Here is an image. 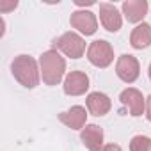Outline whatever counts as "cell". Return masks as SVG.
<instances>
[{
	"label": "cell",
	"mask_w": 151,
	"mask_h": 151,
	"mask_svg": "<svg viewBox=\"0 0 151 151\" xmlns=\"http://www.w3.org/2000/svg\"><path fill=\"white\" fill-rule=\"evenodd\" d=\"M146 117H147V121L151 123V96L146 98Z\"/></svg>",
	"instance_id": "16"
},
{
	"label": "cell",
	"mask_w": 151,
	"mask_h": 151,
	"mask_svg": "<svg viewBox=\"0 0 151 151\" xmlns=\"http://www.w3.org/2000/svg\"><path fill=\"white\" fill-rule=\"evenodd\" d=\"M11 73L13 77L27 89H34L39 84L41 69L37 68V62L30 55H18L11 62Z\"/></svg>",
	"instance_id": "1"
},
{
	"label": "cell",
	"mask_w": 151,
	"mask_h": 151,
	"mask_svg": "<svg viewBox=\"0 0 151 151\" xmlns=\"http://www.w3.org/2000/svg\"><path fill=\"white\" fill-rule=\"evenodd\" d=\"M130 151H151V139L146 135H135L130 140Z\"/></svg>",
	"instance_id": "15"
},
{
	"label": "cell",
	"mask_w": 151,
	"mask_h": 151,
	"mask_svg": "<svg viewBox=\"0 0 151 151\" xmlns=\"http://www.w3.org/2000/svg\"><path fill=\"white\" fill-rule=\"evenodd\" d=\"M100 22H101L105 30L117 32L123 25V16L114 4L103 2V4H100Z\"/></svg>",
	"instance_id": "9"
},
{
	"label": "cell",
	"mask_w": 151,
	"mask_h": 151,
	"mask_svg": "<svg viewBox=\"0 0 151 151\" xmlns=\"http://www.w3.org/2000/svg\"><path fill=\"white\" fill-rule=\"evenodd\" d=\"M59 121L62 124H66L68 128H71V130H82L86 126V123H87V112H86L84 107L75 105L69 110L60 112L59 114Z\"/></svg>",
	"instance_id": "10"
},
{
	"label": "cell",
	"mask_w": 151,
	"mask_h": 151,
	"mask_svg": "<svg viewBox=\"0 0 151 151\" xmlns=\"http://www.w3.org/2000/svg\"><path fill=\"white\" fill-rule=\"evenodd\" d=\"M53 50H60L66 57L80 59L86 53V41L77 32H64L53 41Z\"/></svg>",
	"instance_id": "3"
},
{
	"label": "cell",
	"mask_w": 151,
	"mask_h": 151,
	"mask_svg": "<svg viewBox=\"0 0 151 151\" xmlns=\"http://www.w3.org/2000/svg\"><path fill=\"white\" fill-rule=\"evenodd\" d=\"M119 100L124 105V109L130 112V116H133V117H139V116H142L146 112V100H144L142 93L139 89H135V87L124 89L121 93Z\"/></svg>",
	"instance_id": "7"
},
{
	"label": "cell",
	"mask_w": 151,
	"mask_h": 151,
	"mask_svg": "<svg viewBox=\"0 0 151 151\" xmlns=\"http://www.w3.org/2000/svg\"><path fill=\"white\" fill-rule=\"evenodd\" d=\"M147 2L146 0H126L123 2V14L130 23H139L144 20V16L147 14Z\"/></svg>",
	"instance_id": "13"
},
{
	"label": "cell",
	"mask_w": 151,
	"mask_h": 151,
	"mask_svg": "<svg viewBox=\"0 0 151 151\" xmlns=\"http://www.w3.org/2000/svg\"><path fill=\"white\" fill-rule=\"evenodd\" d=\"M69 23L73 29H77L84 36H93L98 30V20L96 14L91 11H75L69 16Z\"/></svg>",
	"instance_id": "6"
},
{
	"label": "cell",
	"mask_w": 151,
	"mask_h": 151,
	"mask_svg": "<svg viewBox=\"0 0 151 151\" xmlns=\"http://www.w3.org/2000/svg\"><path fill=\"white\" fill-rule=\"evenodd\" d=\"M147 75H149V80H151V64H149V69H147Z\"/></svg>",
	"instance_id": "18"
},
{
	"label": "cell",
	"mask_w": 151,
	"mask_h": 151,
	"mask_svg": "<svg viewBox=\"0 0 151 151\" xmlns=\"http://www.w3.org/2000/svg\"><path fill=\"white\" fill-rule=\"evenodd\" d=\"M116 75L124 82V84H133L139 75H140V64L139 60L130 55V53H123L117 62H116Z\"/></svg>",
	"instance_id": "5"
},
{
	"label": "cell",
	"mask_w": 151,
	"mask_h": 151,
	"mask_svg": "<svg viewBox=\"0 0 151 151\" xmlns=\"http://www.w3.org/2000/svg\"><path fill=\"white\" fill-rule=\"evenodd\" d=\"M39 69L41 78L46 86H57L60 84L64 71H66V60L57 50H46L39 57Z\"/></svg>",
	"instance_id": "2"
},
{
	"label": "cell",
	"mask_w": 151,
	"mask_h": 151,
	"mask_svg": "<svg viewBox=\"0 0 151 151\" xmlns=\"http://www.w3.org/2000/svg\"><path fill=\"white\" fill-rule=\"evenodd\" d=\"M130 45L135 50H144V48L151 46V25L144 23V22L140 25H137L130 34Z\"/></svg>",
	"instance_id": "14"
},
{
	"label": "cell",
	"mask_w": 151,
	"mask_h": 151,
	"mask_svg": "<svg viewBox=\"0 0 151 151\" xmlns=\"http://www.w3.org/2000/svg\"><path fill=\"white\" fill-rule=\"evenodd\" d=\"M64 93L68 96H82L89 89V77L84 71H71L64 78Z\"/></svg>",
	"instance_id": "8"
},
{
	"label": "cell",
	"mask_w": 151,
	"mask_h": 151,
	"mask_svg": "<svg viewBox=\"0 0 151 151\" xmlns=\"http://www.w3.org/2000/svg\"><path fill=\"white\" fill-rule=\"evenodd\" d=\"M86 105H87V110H89L93 116H96V117L109 114L110 109H112L110 98H109L105 93H100V91L91 93V94L87 96V100H86Z\"/></svg>",
	"instance_id": "12"
},
{
	"label": "cell",
	"mask_w": 151,
	"mask_h": 151,
	"mask_svg": "<svg viewBox=\"0 0 151 151\" xmlns=\"http://www.w3.org/2000/svg\"><path fill=\"white\" fill-rule=\"evenodd\" d=\"M101 151H123L117 144H107V146H103L101 147Z\"/></svg>",
	"instance_id": "17"
},
{
	"label": "cell",
	"mask_w": 151,
	"mask_h": 151,
	"mask_svg": "<svg viewBox=\"0 0 151 151\" xmlns=\"http://www.w3.org/2000/svg\"><path fill=\"white\" fill-rule=\"evenodd\" d=\"M80 140L87 151H101L103 147V130L98 124H86L80 132Z\"/></svg>",
	"instance_id": "11"
},
{
	"label": "cell",
	"mask_w": 151,
	"mask_h": 151,
	"mask_svg": "<svg viewBox=\"0 0 151 151\" xmlns=\"http://www.w3.org/2000/svg\"><path fill=\"white\" fill-rule=\"evenodd\" d=\"M87 60L96 68H109L114 62V48L105 39H96L87 48Z\"/></svg>",
	"instance_id": "4"
}]
</instances>
